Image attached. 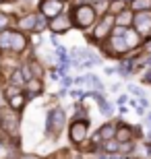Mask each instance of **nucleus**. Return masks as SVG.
Segmentation results:
<instances>
[{
	"mask_svg": "<svg viewBox=\"0 0 151 159\" xmlns=\"http://www.w3.org/2000/svg\"><path fill=\"white\" fill-rule=\"evenodd\" d=\"M75 23L77 27H81V29H85V27H89V25L93 23V19H95V11H93L91 6L83 4V6H77L75 8Z\"/></svg>",
	"mask_w": 151,
	"mask_h": 159,
	"instance_id": "obj_1",
	"label": "nucleus"
},
{
	"mask_svg": "<svg viewBox=\"0 0 151 159\" xmlns=\"http://www.w3.org/2000/svg\"><path fill=\"white\" fill-rule=\"evenodd\" d=\"M62 126H64V112L60 107H56V110H52V112L48 114V134L58 136Z\"/></svg>",
	"mask_w": 151,
	"mask_h": 159,
	"instance_id": "obj_2",
	"label": "nucleus"
},
{
	"mask_svg": "<svg viewBox=\"0 0 151 159\" xmlns=\"http://www.w3.org/2000/svg\"><path fill=\"white\" fill-rule=\"evenodd\" d=\"M70 141L75 145H83L87 141V122L85 120L73 122V126H70Z\"/></svg>",
	"mask_w": 151,
	"mask_h": 159,
	"instance_id": "obj_3",
	"label": "nucleus"
},
{
	"mask_svg": "<svg viewBox=\"0 0 151 159\" xmlns=\"http://www.w3.org/2000/svg\"><path fill=\"white\" fill-rule=\"evenodd\" d=\"M134 27L139 31V35H147L151 33V12H139L137 17H133Z\"/></svg>",
	"mask_w": 151,
	"mask_h": 159,
	"instance_id": "obj_4",
	"label": "nucleus"
},
{
	"mask_svg": "<svg viewBox=\"0 0 151 159\" xmlns=\"http://www.w3.org/2000/svg\"><path fill=\"white\" fill-rule=\"evenodd\" d=\"M112 25H114V17H112V15H106V17L99 21V25L95 27L93 37H95V39H104V37L112 31Z\"/></svg>",
	"mask_w": 151,
	"mask_h": 159,
	"instance_id": "obj_5",
	"label": "nucleus"
},
{
	"mask_svg": "<svg viewBox=\"0 0 151 159\" xmlns=\"http://www.w3.org/2000/svg\"><path fill=\"white\" fill-rule=\"evenodd\" d=\"M60 11H62V2L60 0H44L41 2V12L46 15V17H58Z\"/></svg>",
	"mask_w": 151,
	"mask_h": 159,
	"instance_id": "obj_6",
	"label": "nucleus"
},
{
	"mask_svg": "<svg viewBox=\"0 0 151 159\" xmlns=\"http://www.w3.org/2000/svg\"><path fill=\"white\" fill-rule=\"evenodd\" d=\"M128 50V46H126V41H124V35H114L112 37V41H110V52H114V54H124Z\"/></svg>",
	"mask_w": 151,
	"mask_h": 159,
	"instance_id": "obj_7",
	"label": "nucleus"
},
{
	"mask_svg": "<svg viewBox=\"0 0 151 159\" xmlns=\"http://www.w3.org/2000/svg\"><path fill=\"white\" fill-rule=\"evenodd\" d=\"M0 118H2V126H4L6 130H11V132L17 130V118H15L8 110H2V112H0Z\"/></svg>",
	"mask_w": 151,
	"mask_h": 159,
	"instance_id": "obj_8",
	"label": "nucleus"
},
{
	"mask_svg": "<svg viewBox=\"0 0 151 159\" xmlns=\"http://www.w3.org/2000/svg\"><path fill=\"white\" fill-rule=\"evenodd\" d=\"M68 27H70L68 17H62V15L54 17V21H52V29H54V33H62V31H66Z\"/></svg>",
	"mask_w": 151,
	"mask_h": 159,
	"instance_id": "obj_9",
	"label": "nucleus"
},
{
	"mask_svg": "<svg viewBox=\"0 0 151 159\" xmlns=\"http://www.w3.org/2000/svg\"><path fill=\"white\" fill-rule=\"evenodd\" d=\"M25 46H27V39H25L21 33H11V50H15V52H23Z\"/></svg>",
	"mask_w": 151,
	"mask_h": 159,
	"instance_id": "obj_10",
	"label": "nucleus"
},
{
	"mask_svg": "<svg viewBox=\"0 0 151 159\" xmlns=\"http://www.w3.org/2000/svg\"><path fill=\"white\" fill-rule=\"evenodd\" d=\"M35 23H37V15H27L19 21V27L25 31H33L35 29Z\"/></svg>",
	"mask_w": 151,
	"mask_h": 159,
	"instance_id": "obj_11",
	"label": "nucleus"
},
{
	"mask_svg": "<svg viewBox=\"0 0 151 159\" xmlns=\"http://www.w3.org/2000/svg\"><path fill=\"white\" fill-rule=\"evenodd\" d=\"M116 139L122 143H130V139H133V130L128 128V126H122V128L116 130Z\"/></svg>",
	"mask_w": 151,
	"mask_h": 159,
	"instance_id": "obj_12",
	"label": "nucleus"
},
{
	"mask_svg": "<svg viewBox=\"0 0 151 159\" xmlns=\"http://www.w3.org/2000/svg\"><path fill=\"white\" fill-rule=\"evenodd\" d=\"M114 134H116L114 124H106V126H101V130H99V139H106V141H110Z\"/></svg>",
	"mask_w": 151,
	"mask_h": 159,
	"instance_id": "obj_13",
	"label": "nucleus"
},
{
	"mask_svg": "<svg viewBox=\"0 0 151 159\" xmlns=\"http://www.w3.org/2000/svg\"><path fill=\"white\" fill-rule=\"evenodd\" d=\"M133 8L139 12H149L151 11V0H133Z\"/></svg>",
	"mask_w": 151,
	"mask_h": 159,
	"instance_id": "obj_14",
	"label": "nucleus"
},
{
	"mask_svg": "<svg viewBox=\"0 0 151 159\" xmlns=\"http://www.w3.org/2000/svg\"><path fill=\"white\" fill-rule=\"evenodd\" d=\"M124 41H126V46H128V48H134L137 43H139V33L124 29Z\"/></svg>",
	"mask_w": 151,
	"mask_h": 159,
	"instance_id": "obj_15",
	"label": "nucleus"
},
{
	"mask_svg": "<svg viewBox=\"0 0 151 159\" xmlns=\"http://www.w3.org/2000/svg\"><path fill=\"white\" fill-rule=\"evenodd\" d=\"M8 103H11L12 110H21L23 103H25V97L21 93H17V95H12V97H8Z\"/></svg>",
	"mask_w": 151,
	"mask_h": 159,
	"instance_id": "obj_16",
	"label": "nucleus"
},
{
	"mask_svg": "<svg viewBox=\"0 0 151 159\" xmlns=\"http://www.w3.org/2000/svg\"><path fill=\"white\" fill-rule=\"evenodd\" d=\"M11 33L12 31H0V50H11Z\"/></svg>",
	"mask_w": 151,
	"mask_h": 159,
	"instance_id": "obj_17",
	"label": "nucleus"
},
{
	"mask_svg": "<svg viewBox=\"0 0 151 159\" xmlns=\"http://www.w3.org/2000/svg\"><path fill=\"white\" fill-rule=\"evenodd\" d=\"M11 81L15 83V85H23V83H25V77H23V72H21V70H17V72H12V77H11Z\"/></svg>",
	"mask_w": 151,
	"mask_h": 159,
	"instance_id": "obj_18",
	"label": "nucleus"
},
{
	"mask_svg": "<svg viewBox=\"0 0 151 159\" xmlns=\"http://www.w3.org/2000/svg\"><path fill=\"white\" fill-rule=\"evenodd\" d=\"M120 149V145H118V141H106V151H110V153H114V151H118Z\"/></svg>",
	"mask_w": 151,
	"mask_h": 159,
	"instance_id": "obj_19",
	"label": "nucleus"
},
{
	"mask_svg": "<svg viewBox=\"0 0 151 159\" xmlns=\"http://www.w3.org/2000/svg\"><path fill=\"white\" fill-rule=\"evenodd\" d=\"M118 21H120V23H133V15H130V12H122L120 17H118Z\"/></svg>",
	"mask_w": 151,
	"mask_h": 159,
	"instance_id": "obj_20",
	"label": "nucleus"
},
{
	"mask_svg": "<svg viewBox=\"0 0 151 159\" xmlns=\"http://www.w3.org/2000/svg\"><path fill=\"white\" fill-rule=\"evenodd\" d=\"M46 27V21H44V17H37V23H35V29L33 31H41Z\"/></svg>",
	"mask_w": 151,
	"mask_h": 159,
	"instance_id": "obj_21",
	"label": "nucleus"
},
{
	"mask_svg": "<svg viewBox=\"0 0 151 159\" xmlns=\"http://www.w3.org/2000/svg\"><path fill=\"white\" fill-rule=\"evenodd\" d=\"M6 25H8V17L0 12V31H4V27H6Z\"/></svg>",
	"mask_w": 151,
	"mask_h": 159,
	"instance_id": "obj_22",
	"label": "nucleus"
},
{
	"mask_svg": "<svg viewBox=\"0 0 151 159\" xmlns=\"http://www.w3.org/2000/svg\"><path fill=\"white\" fill-rule=\"evenodd\" d=\"M101 114H106V116H110V114H112V106H110V103H104V101H101Z\"/></svg>",
	"mask_w": 151,
	"mask_h": 159,
	"instance_id": "obj_23",
	"label": "nucleus"
},
{
	"mask_svg": "<svg viewBox=\"0 0 151 159\" xmlns=\"http://www.w3.org/2000/svg\"><path fill=\"white\" fill-rule=\"evenodd\" d=\"M130 91H133L134 95H139V97H143V91H141V89H137V87H130Z\"/></svg>",
	"mask_w": 151,
	"mask_h": 159,
	"instance_id": "obj_24",
	"label": "nucleus"
},
{
	"mask_svg": "<svg viewBox=\"0 0 151 159\" xmlns=\"http://www.w3.org/2000/svg\"><path fill=\"white\" fill-rule=\"evenodd\" d=\"M31 68H33V72H35V75H41V68H40V66H37V64H35V62H33V64H31Z\"/></svg>",
	"mask_w": 151,
	"mask_h": 159,
	"instance_id": "obj_25",
	"label": "nucleus"
},
{
	"mask_svg": "<svg viewBox=\"0 0 151 159\" xmlns=\"http://www.w3.org/2000/svg\"><path fill=\"white\" fill-rule=\"evenodd\" d=\"M21 159H40L37 155H21Z\"/></svg>",
	"mask_w": 151,
	"mask_h": 159,
	"instance_id": "obj_26",
	"label": "nucleus"
},
{
	"mask_svg": "<svg viewBox=\"0 0 151 159\" xmlns=\"http://www.w3.org/2000/svg\"><path fill=\"white\" fill-rule=\"evenodd\" d=\"M147 81H149V83H151V72H149V77H147Z\"/></svg>",
	"mask_w": 151,
	"mask_h": 159,
	"instance_id": "obj_27",
	"label": "nucleus"
},
{
	"mask_svg": "<svg viewBox=\"0 0 151 159\" xmlns=\"http://www.w3.org/2000/svg\"><path fill=\"white\" fill-rule=\"evenodd\" d=\"M0 2H4V0H0Z\"/></svg>",
	"mask_w": 151,
	"mask_h": 159,
	"instance_id": "obj_28",
	"label": "nucleus"
},
{
	"mask_svg": "<svg viewBox=\"0 0 151 159\" xmlns=\"http://www.w3.org/2000/svg\"><path fill=\"white\" fill-rule=\"evenodd\" d=\"M77 159H79V157H77Z\"/></svg>",
	"mask_w": 151,
	"mask_h": 159,
	"instance_id": "obj_29",
	"label": "nucleus"
}]
</instances>
